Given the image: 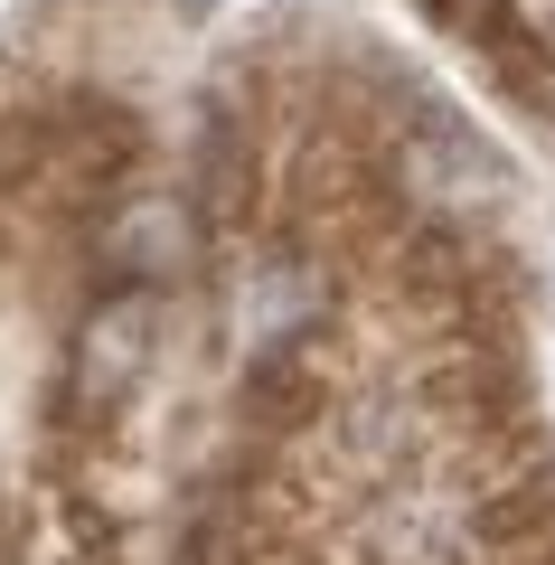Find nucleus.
<instances>
[{
	"instance_id": "8",
	"label": "nucleus",
	"mask_w": 555,
	"mask_h": 565,
	"mask_svg": "<svg viewBox=\"0 0 555 565\" xmlns=\"http://www.w3.org/2000/svg\"><path fill=\"white\" fill-rule=\"evenodd\" d=\"M179 20H217V0H179Z\"/></svg>"
},
{
	"instance_id": "7",
	"label": "nucleus",
	"mask_w": 555,
	"mask_h": 565,
	"mask_svg": "<svg viewBox=\"0 0 555 565\" xmlns=\"http://www.w3.org/2000/svg\"><path fill=\"white\" fill-rule=\"evenodd\" d=\"M415 10H424V20H442V29L461 20V0H415Z\"/></svg>"
},
{
	"instance_id": "4",
	"label": "nucleus",
	"mask_w": 555,
	"mask_h": 565,
	"mask_svg": "<svg viewBox=\"0 0 555 565\" xmlns=\"http://www.w3.org/2000/svg\"><path fill=\"white\" fill-rule=\"evenodd\" d=\"M236 405H245V424H255V434H292V424H311L320 405H330L320 349H301V340H264L255 359H245Z\"/></svg>"
},
{
	"instance_id": "1",
	"label": "nucleus",
	"mask_w": 555,
	"mask_h": 565,
	"mask_svg": "<svg viewBox=\"0 0 555 565\" xmlns=\"http://www.w3.org/2000/svg\"><path fill=\"white\" fill-rule=\"evenodd\" d=\"M160 359V282H114L76 330V359H66V424H104L141 396Z\"/></svg>"
},
{
	"instance_id": "6",
	"label": "nucleus",
	"mask_w": 555,
	"mask_h": 565,
	"mask_svg": "<svg viewBox=\"0 0 555 565\" xmlns=\"http://www.w3.org/2000/svg\"><path fill=\"white\" fill-rule=\"evenodd\" d=\"M471 537L499 546V556H517V546H546V537H555V452H527V471H509V481L471 509Z\"/></svg>"
},
{
	"instance_id": "5",
	"label": "nucleus",
	"mask_w": 555,
	"mask_h": 565,
	"mask_svg": "<svg viewBox=\"0 0 555 565\" xmlns=\"http://www.w3.org/2000/svg\"><path fill=\"white\" fill-rule=\"evenodd\" d=\"M434 405L452 424H471V434H499L517 415V359L499 340H461V359L434 367Z\"/></svg>"
},
{
	"instance_id": "2",
	"label": "nucleus",
	"mask_w": 555,
	"mask_h": 565,
	"mask_svg": "<svg viewBox=\"0 0 555 565\" xmlns=\"http://www.w3.org/2000/svg\"><path fill=\"white\" fill-rule=\"evenodd\" d=\"M396 189L424 207H499L517 189V161L490 132H471V114H452L442 95H415L396 132Z\"/></svg>"
},
{
	"instance_id": "3",
	"label": "nucleus",
	"mask_w": 555,
	"mask_h": 565,
	"mask_svg": "<svg viewBox=\"0 0 555 565\" xmlns=\"http://www.w3.org/2000/svg\"><path fill=\"white\" fill-rule=\"evenodd\" d=\"M95 255H104V282H170L199 255V199H179V189L114 199L95 217Z\"/></svg>"
}]
</instances>
